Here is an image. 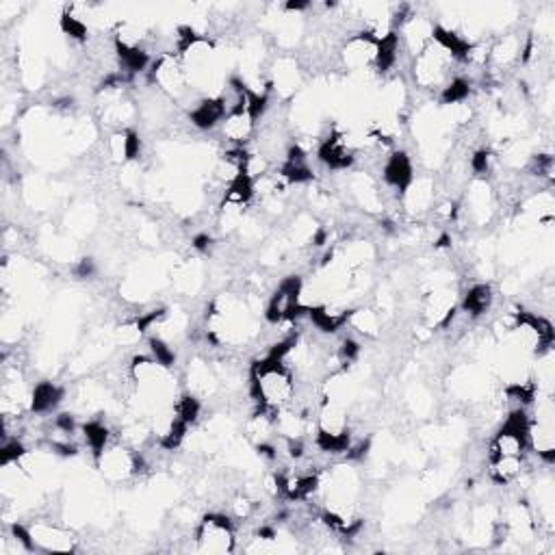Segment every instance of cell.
<instances>
[{
	"label": "cell",
	"mask_w": 555,
	"mask_h": 555,
	"mask_svg": "<svg viewBox=\"0 0 555 555\" xmlns=\"http://www.w3.org/2000/svg\"><path fill=\"white\" fill-rule=\"evenodd\" d=\"M507 395H509V399L518 401L521 406L525 408V406H529V403L534 401L536 386L534 384H512V386L507 388Z\"/></svg>",
	"instance_id": "17"
},
{
	"label": "cell",
	"mask_w": 555,
	"mask_h": 555,
	"mask_svg": "<svg viewBox=\"0 0 555 555\" xmlns=\"http://www.w3.org/2000/svg\"><path fill=\"white\" fill-rule=\"evenodd\" d=\"M83 436H85L87 447L92 449L94 458L100 460L104 456V452H107V445H109V427L100 421H89L83 425Z\"/></svg>",
	"instance_id": "11"
},
{
	"label": "cell",
	"mask_w": 555,
	"mask_h": 555,
	"mask_svg": "<svg viewBox=\"0 0 555 555\" xmlns=\"http://www.w3.org/2000/svg\"><path fill=\"white\" fill-rule=\"evenodd\" d=\"M471 94V83L467 79H454L452 83H449L445 89H443V94H441V100L445 104H458V102H464L469 98Z\"/></svg>",
	"instance_id": "14"
},
{
	"label": "cell",
	"mask_w": 555,
	"mask_h": 555,
	"mask_svg": "<svg viewBox=\"0 0 555 555\" xmlns=\"http://www.w3.org/2000/svg\"><path fill=\"white\" fill-rule=\"evenodd\" d=\"M254 193H256V180L245 172H239L228 183V189L223 193V204L243 206L254 198Z\"/></svg>",
	"instance_id": "7"
},
{
	"label": "cell",
	"mask_w": 555,
	"mask_h": 555,
	"mask_svg": "<svg viewBox=\"0 0 555 555\" xmlns=\"http://www.w3.org/2000/svg\"><path fill=\"white\" fill-rule=\"evenodd\" d=\"M492 304V289L490 284H475L467 291L464 295V302H462V310L471 314V317H479V314H484Z\"/></svg>",
	"instance_id": "9"
},
{
	"label": "cell",
	"mask_w": 555,
	"mask_h": 555,
	"mask_svg": "<svg viewBox=\"0 0 555 555\" xmlns=\"http://www.w3.org/2000/svg\"><path fill=\"white\" fill-rule=\"evenodd\" d=\"M54 427L59 432H63V434H72L74 432V418H72V414H59L54 418Z\"/></svg>",
	"instance_id": "22"
},
{
	"label": "cell",
	"mask_w": 555,
	"mask_h": 555,
	"mask_svg": "<svg viewBox=\"0 0 555 555\" xmlns=\"http://www.w3.org/2000/svg\"><path fill=\"white\" fill-rule=\"evenodd\" d=\"M115 50H117V57H119V63H122L124 72L126 74H139V72H145V68L150 65V57L143 48H139L137 43H130V41H124L119 39L115 41Z\"/></svg>",
	"instance_id": "6"
},
{
	"label": "cell",
	"mask_w": 555,
	"mask_h": 555,
	"mask_svg": "<svg viewBox=\"0 0 555 555\" xmlns=\"http://www.w3.org/2000/svg\"><path fill=\"white\" fill-rule=\"evenodd\" d=\"M306 7H308V3H289V5H287V9H293V11L306 9Z\"/></svg>",
	"instance_id": "25"
},
{
	"label": "cell",
	"mask_w": 555,
	"mask_h": 555,
	"mask_svg": "<svg viewBox=\"0 0 555 555\" xmlns=\"http://www.w3.org/2000/svg\"><path fill=\"white\" fill-rule=\"evenodd\" d=\"M117 143H119V157L126 159V161L137 159L139 152H141L139 134L134 132V130H126L124 134H119V137H117Z\"/></svg>",
	"instance_id": "16"
},
{
	"label": "cell",
	"mask_w": 555,
	"mask_h": 555,
	"mask_svg": "<svg viewBox=\"0 0 555 555\" xmlns=\"http://www.w3.org/2000/svg\"><path fill=\"white\" fill-rule=\"evenodd\" d=\"M382 176L386 180V185L395 187L399 193L406 191L412 180H414V170H412V161L406 152H393L386 159Z\"/></svg>",
	"instance_id": "3"
},
{
	"label": "cell",
	"mask_w": 555,
	"mask_h": 555,
	"mask_svg": "<svg viewBox=\"0 0 555 555\" xmlns=\"http://www.w3.org/2000/svg\"><path fill=\"white\" fill-rule=\"evenodd\" d=\"M397 52H399V35L397 33L380 35L376 48V61L373 63H376L380 72H388L397 61Z\"/></svg>",
	"instance_id": "10"
},
{
	"label": "cell",
	"mask_w": 555,
	"mask_h": 555,
	"mask_svg": "<svg viewBox=\"0 0 555 555\" xmlns=\"http://www.w3.org/2000/svg\"><path fill=\"white\" fill-rule=\"evenodd\" d=\"M174 416H178L180 421H185L187 425L196 423L200 416V401L193 395H183L174 406Z\"/></svg>",
	"instance_id": "13"
},
{
	"label": "cell",
	"mask_w": 555,
	"mask_h": 555,
	"mask_svg": "<svg viewBox=\"0 0 555 555\" xmlns=\"http://www.w3.org/2000/svg\"><path fill=\"white\" fill-rule=\"evenodd\" d=\"M319 161L327 165L330 170H347L354 165L356 157H354V150L345 143L341 134H330L319 145Z\"/></svg>",
	"instance_id": "4"
},
{
	"label": "cell",
	"mask_w": 555,
	"mask_h": 555,
	"mask_svg": "<svg viewBox=\"0 0 555 555\" xmlns=\"http://www.w3.org/2000/svg\"><path fill=\"white\" fill-rule=\"evenodd\" d=\"M150 352H152V358L157 360V365H161L163 369H172L176 363V354L163 339L152 336L150 339Z\"/></svg>",
	"instance_id": "15"
},
{
	"label": "cell",
	"mask_w": 555,
	"mask_h": 555,
	"mask_svg": "<svg viewBox=\"0 0 555 555\" xmlns=\"http://www.w3.org/2000/svg\"><path fill=\"white\" fill-rule=\"evenodd\" d=\"M352 445L350 430L343 432H330V430H317V447L325 454H347Z\"/></svg>",
	"instance_id": "12"
},
{
	"label": "cell",
	"mask_w": 555,
	"mask_h": 555,
	"mask_svg": "<svg viewBox=\"0 0 555 555\" xmlns=\"http://www.w3.org/2000/svg\"><path fill=\"white\" fill-rule=\"evenodd\" d=\"M61 28L63 31L70 35V37H74V39H87V26L81 22V20H77L74 16H63L61 18Z\"/></svg>",
	"instance_id": "19"
},
{
	"label": "cell",
	"mask_w": 555,
	"mask_h": 555,
	"mask_svg": "<svg viewBox=\"0 0 555 555\" xmlns=\"http://www.w3.org/2000/svg\"><path fill=\"white\" fill-rule=\"evenodd\" d=\"M211 243H213V239L208 234H198L196 239H193V248H196L198 252H206L208 248H211Z\"/></svg>",
	"instance_id": "24"
},
{
	"label": "cell",
	"mask_w": 555,
	"mask_h": 555,
	"mask_svg": "<svg viewBox=\"0 0 555 555\" xmlns=\"http://www.w3.org/2000/svg\"><path fill=\"white\" fill-rule=\"evenodd\" d=\"M250 391L256 401V416H269L284 410L295 395L293 371L284 365V360L263 358L261 363H254L250 376ZM272 418V416H269Z\"/></svg>",
	"instance_id": "1"
},
{
	"label": "cell",
	"mask_w": 555,
	"mask_h": 555,
	"mask_svg": "<svg viewBox=\"0 0 555 555\" xmlns=\"http://www.w3.org/2000/svg\"><path fill=\"white\" fill-rule=\"evenodd\" d=\"M490 159H492L490 150H477V152L471 157V170L475 174H486L490 168Z\"/></svg>",
	"instance_id": "20"
},
{
	"label": "cell",
	"mask_w": 555,
	"mask_h": 555,
	"mask_svg": "<svg viewBox=\"0 0 555 555\" xmlns=\"http://www.w3.org/2000/svg\"><path fill=\"white\" fill-rule=\"evenodd\" d=\"M63 399V388H59L54 382H39L33 388L31 397V410L37 414L50 412L59 406V401Z\"/></svg>",
	"instance_id": "8"
},
{
	"label": "cell",
	"mask_w": 555,
	"mask_h": 555,
	"mask_svg": "<svg viewBox=\"0 0 555 555\" xmlns=\"http://www.w3.org/2000/svg\"><path fill=\"white\" fill-rule=\"evenodd\" d=\"M24 454H26V447L18 438L7 441L3 445V452H0V462H3V467H7L11 462H18Z\"/></svg>",
	"instance_id": "18"
},
{
	"label": "cell",
	"mask_w": 555,
	"mask_h": 555,
	"mask_svg": "<svg viewBox=\"0 0 555 555\" xmlns=\"http://www.w3.org/2000/svg\"><path fill=\"white\" fill-rule=\"evenodd\" d=\"M198 545L208 553H230L234 549V525L223 514L204 516L198 529Z\"/></svg>",
	"instance_id": "2"
},
{
	"label": "cell",
	"mask_w": 555,
	"mask_h": 555,
	"mask_svg": "<svg viewBox=\"0 0 555 555\" xmlns=\"http://www.w3.org/2000/svg\"><path fill=\"white\" fill-rule=\"evenodd\" d=\"M228 111L230 107L226 98H206L200 104H196V109L189 113V117H191V124L198 126L200 130H211L226 119Z\"/></svg>",
	"instance_id": "5"
},
{
	"label": "cell",
	"mask_w": 555,
	"mask_h": 555,
	"mask_svg": "<svg viewBox=\"0 0 555 555\" xmlns=\"http://www.w3.org/2000/svg\"><path fill=\"white\" fill-rule=\"evenodd\" d=\"M94 274V261L92 259H83L77 267V276L79 278H89Z\"/></svg>",
	"instance_id": "23"
},
{
	"label": "cell",
	"mask_w": 555,
	"mask_h": 555,
	"mask_svg": "<svg viewBox=\"0 0 555 555\" xmlns=\"http://www.w3.org/2000/svg\"><path fill=\"white\" fill-rule=\"evenodd\" d=\"M360 354V345L354 341V339H345L341 343V358H343V365H347V363H354V360L358 358Z\"/></svg>",
	"instance_id": "21"
}]
</instances>
